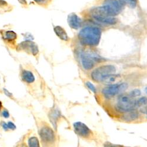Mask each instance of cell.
<instances>
[{
	"mask_svg": "<svg viewBox=\"0 0 147 147\" xmlns=\"http://www.w3.org/2000/svg\"><path fill=\"white\" fill-rule=\"evenodd\" d=\"M125 4V0H105L102 6L92 10V15L114 17L121 13Z\"/></svg>",
	"mask_w": 147,
	"mask_h": 147,
	"instance_id": "6da1fadb",
	"label": "cell"
},
{
	"mask_svg": "<svg viewBox=\"0 0 147 147\" xmlns=\"http://www.w3.org/2000/svg\"><path fill=\"white\" fill-rule=\"evenodd\" d=\"M102 31L96 27H87L82 28L78 33V36L82 45L96 47L99 44L101 37Z\"/></svg>",
	"mask_w": 147,
	"mask_h": 147,
	"instance_id": "7a4b0ae2",
	"label": "cell"
},
{
	"mask_svg": "<svg viewBox=\"0 0 147 147\" xmlns=\"http://www.w3.org/2000/svg\"><path fill=\"white\" fill-rule=\"evenodd\" d=\"M115 108L118 111L125 113L137 108L136 100L131 96L122 95L118 97Z\"/></svg>",
	"mask_w": 147,
	"mask_h": 147,
	"instance_id": "3957f363",
	"label": "cell"
},
{
	"mask_svg": "<svg viewBox=\"0 0 147 147\" xmlns=\"http://www.w3.org/2000/svg\"><path fill=\"white\" fill-rule=\"evenodd\" d=\"M116 68L112 65L101 66L94 69L91 73L92 79L96 82H103L109 76L114 74Z\"/></svg>",
	"mask_w": 147,
	"mask_h": 147,
	"instance_id": "277c9868",
	"label": "cell"
},
{
	"mask_svg": "<svg viewBox=\"0 0 147 147\" xmlns=\"http://www.w3.org/2000/svg\"><path fill=\"white\" fill-rule=\"evenodd\" d=\"M81 61L84 69L90 70L94 68L96 63L104 61V59L96 54L84 53L81 54Z\"/></svg>",
	"mask_w": 147,
	"mask_h": 147,
	"instance_id": "5b68a950",
	"label": "cell"
},
{
	"mask_svg": "<svg viewBox=\"0 0 147 147\" xmlns=\"http://www.w3.org/2000/svg\"><path fill=\"white\" fill-rule=\"evenodd\" d=\"M128 85L126 83L111 84L102 90V93L107 98H111L121 93L126 90Z\"/></svg>",
	"mask_w": 147,
	"mask_h": 147,
	"instance_id": "8992f818",
	"label": "cell"
},
{
	"mask_svg": "<svg viewBox=\"0 0 147 147\" xmlns=\"http://www.w3.org/2000/svg\"><path fill=\"white\" fill-rule=\"evenodd\" d=\"M40 136L42 141L45 143H51L55 140L54 131L49 127H44L41 129Z\"/></svg>",
	"mask_w": 147,
	"mask_h": 147,
	"instance_id": "52a82bcc",
	"label": "cell"
},
{
	"mask_svg": "<svg viewBox=\"0 0 147 147\" xmlns=\"http://www.w3.org/2000/svg\"><path fill=\"white\" fill-rule=\"evenodd\" d=\"M73 126L75 132L78 136L82 137H87L90 135L91 130L86 125L82 123V122H75Z\"/></svg>",
	"mask_w": 147,
	"mask_h": 147,
	"instance_id": "ba28073f",
	"label": "cell"
},
{
	"mask_svg": "<svg viewBox=\"0 0 147 147\" xmlns=\"http://www.w3.org/2000/svg\"><path fill=\"white\" fill-rule=\"evenodd\" d=\"M19 49L21 50L30 51L34 55H36L38 53V48L37 45L30 41H26L18 45Z\"/></svg>",
	"mask_w": 147,
	"mask_h": 147,
	"instance_id": "9c48e42d",
	"label": "cell"
},
{
	"mask_svg": "<svg viewBox=\"0 0 147 147\" xmlns=\"http://www.w3.org/2000/svg\"><path fill=\"white\" fill-rule=\"evenodd\" d=\"M69 26L74 30L78 29L81 26V19L75 13H71L68 17Z\"/></svg>",
	"mask_w": 147,
	"mask_h": 147,
	"instance_id": "30bf717a",
	"label": "cell"
},
{
	"mask_svg": "<svg viewBox=\"0 0 147 147\" xmlns=\"http://www.w3.org/2000/svg\"><path fill=\"white\" fill-rule=\"evenodd\" d=\"M92 17L99 22L107 24V25H114L117 22V20L114 17L101 15H92Z\"/></svg>",
	"mask_w": 147,
	"mask_h": 147,
	"instance_id": "8fae6325",
	"label": "cell"
},
{
	"mask_svg": "<svg viewBox=\"0 0 147 147\" xmlns=\"http://www.w3.org/2000/svg\"><path fill=\"white\" fill-rule=\"evenodd\" d=\"M54 30L55 34L61 40L65 41H67L69 40V37L67 33L63 27H61L60 26H56L54 27Z\"/></svg>",
	"mask_w": 147,
	"mask_h": 147,
	"instance_id": "7c38bea8",
	"label": "cell"
},
{
	"mask_svg": "<svg viewBox=\"0 0 147 147\" xmlns=\"http://www.w3.org/2000/svg\"><path fill=\"white\" fill-rule=\"evenodd\" d=\"M122 119L124 121L131 122L137 119L138 118L139 115L138 113L135 111L134 110H132V111L125 113V114L124 115H122Z\"/></svg>",
	"mask_w": 147,
	"mask_h": 147,
	"instance_id": "4fadbf2b",
	"label": "cell"
},
{
	"mask_svg": "<svg viewBox=\"0 0 147 147\" xmlns=\"http://www.w3.org/2000/svg\"><path fill=\"white\" fill-rule=\"evenodd\" d=\"M51 122L54 127L55 128L57 126V122L59 118L60 117V113L57 109H53L52 111L50 112V115H49Z\"/></svg>",
	"mask_w": 147,
	"mask_h": 147,
	"instance_id": "5bb4252c",
	"label": "cell"
},
{
	"mask_svg": "<svg viewBox=\"0 0 147 147\" xmlns=\"http://www.w3.org/2000/svg\"><path fill=\"white\" fill-rule=\"evenodd\" d=\"M22 80L27 83H32L35 81V77L30 71H24L22 73Z\"/></svg>",
	"mask_w": 147,
	"mask_h": 147,
	"instance_id": "9a60e30c",
	"label": "cell"
},
{
	"mask_svg": "<svg viewBox=\"0 0 147 147\" xmlns=\"http://www.w3.org/2000/svg\"><path fill=\"white\" fill-rule=\"evenodd\" d=\"M118 77H119V76L115 75L114 74L111 75L109 77H108L105 80H104V81L102 82L105 83V84H112L118 78Z\"/></svg>",
	"mask_w": 147,
	"mask_h": 147,
	"instance_id": "2e32d148",
	"label": "cell"
},
{
	"mask_svg": "<svg viewBox=\"0 0 147 147\" xmlns=\"http://www.w3.org/2000/svg\"><path fill=\"white\" fill-rule=\"evenodd\" d=\"M5 38L9 41H13L16 39L17 34L13 31H8L5 32Z\"/></svg>",
	"mask_w": 147,
	"mask_h": 147,
	"instance_id": "e0dca14e",
	"label": "cell"
},
{
	"mask_svg": "<svg viewBox=\"0 0 147 147\" xmlns=\"http://www.w3.org/2000/svg\"><path fill=\"white\" fill-rule=\"evenodd\" d=\"M28 145L31 147H38L39 146V141L36 137H31L28 140Z\"/></svg>",
	"mask_w": 147,
	"mask_h": 147,
	"instance_id": "ac0fdd59",
	"label": "cell"
},
{
	"mask_svg": "<svg viewBox=\"0 0 147 147\" xmlns=\"http://www.w3.org/2000/svg\"><path fill=\"white\" fill-rule=\"evenodd\" d=\"M136 104L137 108L144 106L147 104V97L142 96L140 98L136 100Z\"/></svg>",
	"mask_w": 147,
	"mask_h": 147,
	"instance_id": "d6986e66",
	"label": "cell"
},
{
	"mask_svg": "<svg viewBox=\"0 0 147 147\" xmlns=\"http://www.w3.org/2000/svg\"><path fill=\"white\" fill-rule=\"evenodd\" d=\"M140 95H141V91L140 90H138V89H135L129 92V96H131L132 98L138 96Z\"/></svg>",
	"mask_w": 147,
	"mask_h": 147,
	"instance_id": "ffe728a7",
	"label": "cell"
},
{
	"mask_svg": "<svg viewBox=\"0 0 147 147\" xmlns=\"http://www.w3.org/2000/svg\"><path fill=\"white\" fill-rule=\"evenodd\" d=\"M86 86L88 87V89H90L91 91H92L94 93H96V88L94 86V85L90 82H86Z\"/></svg>",
	"mask_w": 147,
	"mask_h": 147,
	"instance_id": "44dd1931",
	"label": "cell"
},
{
	"mask_svg": "<svg viewBox=\"0 0 147 147\" xmlns=\"http://www.w3.org/2000/svg\"><path fill=\"white\" fill-rule=\"evenodd\" d=\"M127 1L129 3L130 6L133 8L136 6L137 3V0H127Z\"/></svg>",
	"mask_w": 147,
	"mask_h": 147,
	"instance_id": "7402d4cb",
	"label": "cell"
},
{
	"mask_svg": "<svg viewBox=\"0 0 147 147\" xmlns=\"http://www.w3.org/2000/svg\"><path fill=\"white\" fill-rule=\"evenodd\" d=\"M7 125H8V128H9V129H11L12 130H14L16 128V125L14 123H13V122H11V121L8 122Z\"/></svg>",
	"mask_w": 147,
	"mask_h": 147,
	"instance_id": "603a6c76",
	"label": "cell"
},
{
	"mask_svg": "<svg viewBox=\"0 0 147 147\" xmlns=\"http://www.w3.org/2000/svg\"><path fill=\"white\" fill-rule=\"evenodd\" d=\"M33 1H34L36 4H43L47 1V0H33Z\"/></svg>",
	"mask_w": 147,
	"mask_h": 147,
	"instance_id": "cb8c5ba5",
	"label": "cell"
},
{
	"mask_svg": "<svg viewBox=\"0 0 147 147\" xmlns=\"http://www.w3.org/2000/svg\"><path fill=\"white\" fill-rule=\"evenodd\" d=\"M2 115L5 118H8L9 117V114L8 113V111H7V110H4V111L2 113Z\"/></svg>",
	"mask_w": 147,
	"mask_h": 147,
	"instance_id": "d4e9b609",
	"label": "cell"
},
{
	"mask_svg": "<svg viewBox=\"0 0 147 147\" xmlns=\"http://www.w3.org/2000/svg\"><path fill=\"white\" fill-rule=\"evenodd\" d=\"M141 112L143 114H147V106L145 107H143L141 109Z\"/></svg>",
	"mask_w": 147,
	"mask_h": 147,
	"instance_id": "484cf974",
	"label": "cell"
},
{
	"mask_svg": "<svg viewBox=\"0 0 147 147\" xmlns=\"http://www.w3.org/2000/svg\"><path fill=\"white\" fill-rule=\"evenodd\" d=\"M18 1L22 5H27V2L26 0H18Z\"/></svg>",
	"mask_w": 147,
	"mask_h": 147,
	"instance_id": "4316f807",
	"label": "cell"
},
{
	"mask_svg": "<svg viewBox=\"0 0 147 147\" xmlns=\"http://www.w3.org/2000/svg\"><path fill=\"white\" fill-rule=\"evenodd\" d=\"M1 125L3 128V129L5 131H7L8 129V125L5 123V122H2L1 123Z\"/></svg>",
	"mask_w": 147,
	"mask_h": 147,
	"instance_id": "83f0119b",
	"label": "cell"
},
{
	"mask_svg": "<svg viewBox=\"0 0 147 147\" xmlns=\"http://www.w3.org/2000/svg\"><path fill=\"white\" fill-rule=\"evenodd\" d=\"M7 5V3L4 0H0V7H2V6H5Z\"/></svg>",
	"mask_w": 147,
	"mask_h": 147,
	"instance_id": "f1b7e54d",
	"label": "cell"
},
{
	"mask_svg": "<svg viewBox=\"0 0 147 147\" xmlns=\"http://www.w3.org/2000/svg\"><path fill=\"white\" fill-rule=\"evenodd\" d=\"M4 90V92H5V94L7 95V96H12V94H11L10 92H9L7 90Z\"/></svg>",
	"mask_w": 147,
	"mask_h": 147,
	"instance_id": "f546056e",
	"label": "cell"
},
{
	"mask_svg": "<svg viewBox=\"0 0 147 147\" xmlns=\"http://www.w3.org/2000/svg\"><path fill=\"white\" fill-rule=\"evenodd\" d=\"M145 92H146V94H147V87L145 88Z\"/></svg>",
	"mask_w": 147,
	"mask_h": 147,
	"instance_id": "4dcf8cb0",
	"label": "cell"
}]
</instances>
